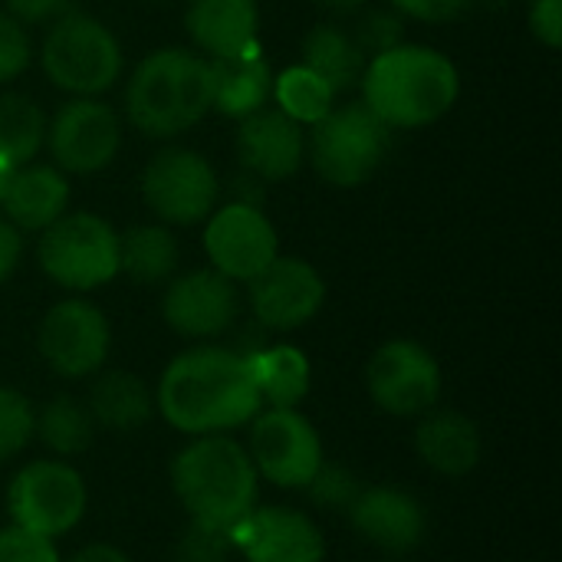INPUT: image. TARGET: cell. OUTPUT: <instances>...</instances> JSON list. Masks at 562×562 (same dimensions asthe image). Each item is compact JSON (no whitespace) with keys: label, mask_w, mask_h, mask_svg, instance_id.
<instances>
[{"label":"cell","mask_w":562,"mask_h":562,"mask_svg":"<svg viewBox=\"0 0 562 562\" xmlns=\"http://www.w3.org/2000/svg\"><path fill=\"white\" fill-rule=\"evenodd\" d=\"M356 43L366 53V59L395 49L398 43H405V30H402V13L398 10H369L359 26H356Z\"/></svg>","instance_id":"obj_32"},{"label":"cell","mask_w":562,"mask_h":562,"mask_svg":"<svg viewBox=\"0 0 562 562\" xmlns=\"http://www.w3.org/2000/svg\"><path fill=\"white\" fill-rule=\"evenodd\" d=\"M36 431V412L30 398L16 389L0 385V464L13 461Z\"/></svg>","instance_id":"obj_31"},{"label":"cell","mask_w":562,"mask_h":562,"mask_svg":"<svg viewBox=\"0 0 562 562\" xmlns=\"http://www.w3.org/2000/svg\"><path fill=\"white\" fill-rule=\"evenodd\" d=\"M250 425L254 428L247 454L257 477L283 491H306L326 464L323 441L313 422L296 408H260Z\"/></svg>","instance_id":"obj_10"},{"label":"cell","mask_w":562,"mask_h":562,"mask_svg":"<svg viewBox=\"0 0 562 562\" xmlns=\"http://www.w3.org/2000/svg\"><path fill=\"white\" fill-rule=\"evenodd\" d=\"M227 550H234L227 533L204 530V527L191 524L188 537L181 540V562H224L227 560Z\"/></svg>","instance_id":"obj_36"},{"label":"cell","mask_w":562,"mask_h":562,"mask_svg":"<svg viewBox=\"0 0 562 562\" xmlns=\"http://www.w3.org/2000/svg\"><path fill=\"white\" fill-rule=\"evenodd\" d=\"M494 3H504V0H494Z\"/></svg>","instance_id":"obj_45"},{"label":"cell","mask_w":562,"mask_h":562,"mask_svg":"<svg viewBox=\"0 0 562 562\" xmlns=\"http://www.w3.org/2000/svg\"><path fill=\"white\" fill-rule=\"evenodd\" d=\"M349 520L369 547L395 557L418 550L428 533V514L418 497L392 484L359 491L349 504Z\"/></svg>","instance_id":"obj_18"},{"label":"cell","mask_w":562,"mask_h":562,"mask_svg":"<svg viewBox=\"0 0 562 562\" xmlns=\"http://www.w3.org/2000/svg\"><path fill=\"white\" fill-rule=\"evenodd\" d=\"M250 313L270 333H293L316 319L326 303L323 273L300 257H277L250 283Z\"/></svg>","instance_id":"obj_15"},{"label":"cell","mask_w":562,"mask_h":562,"mask_svg":"<svg viewBox=\"0 0 562 562\" xmlns=\"http://www.w3.org/2000/svg\"><path fill=\"white\" fill-rule=\"evenodd\" d=\"M63 562H132L122 550L109 547V543H92V547H82L79 553H72L69 560Z\"/></svg>","instance_id":"obj_42"},{"label":"cell","mask_w":562,"mask_h":562,"mask_svg":"<svg viewBox=\"0 0 562 562\" xmlns=\"http://www.w3.org/2000/svg\"><path fill=\"white\" fill-rule=\"evenodd\" d=\"M415 448L431 471L445 477H464L481 464L484 438L468 415L451 408L445 412L431 408L428 415H422V425L415 431Z\"/></svg>","instance_id":"obj_21"},{"label":"cell","mask_w":562,"mask_h":562,"mask_svg":"<svg viewBox=\"0 0 562 562\" xmlns=\"http://www.w3.org/2000/svg\"><path fill=\"white\" fill-rule=\"evenodd\" d=\"M316 175L333 188H362L392 151V128L359 99L333 105L306 138Z\"/></svg>","instance_id":"obj_5"},{"label":"cell","mask_w":562,"mask_h":562,"mask_svg":"<svg viewBox=\"0 0 562 562\" xmlns=\"http://www.w3.org/2000/svg\"><path fill=\"white\" fill-rule=\"evenodd\" d=\"M128 122L148 138H175L211 112V63L191 49L148 53L125 86Z\"/></svg>","instance_id":"obj_4"},{"label":"cell","mask_w":562,"mask_h":562,"mask_svg":"<svg viewBox=\"0 0 562 562\" xmlns=\"http://www.w3.org/2000/svg\"><path fill=\"white\" fill-rule=\"evenodd\" d=\"M204 254L217 273L234 283H250L280 257V237L270 217L254 204L214 207L204 227Z\"/></svg>","instance_id":"obj_14"},{"label":"cell","mask_w":562,"mask_h":562,"mask_svg":"<svg viewBox=\"0 0 562 562\" xmlns=\"http://www.w3.org/2000/svg\"><path fill=\"white\" fill-rule=\"evenodd\" d=\"M300 63L306 69H313L319 79H326L336 95H342L352 86H359L369 59L349 30H342L336 23H316L306 30L303 43H300Z\"/></svg>","instance_id":"obj_25"},{"label":"cell","mask_w":562,"mask_h":562,"mask_svg":"<svg viewBox=\"0 0 562 562\" xmlns=\"http://www.w3.org/2000/svg\"><path fill=\"white\" fill-rule=\"evenodd\" d=\"M323 13H333V16H349V13H359L369 0H313Z\"/></svg>","instance_id":"obj_43"},{"label":"cell","mask_w":562,"mask_h":562,"mask_svg":"<svg viewBox=\"0 0 562 562\" xmlns=\"http://www.w3.org/2000/svg\"><path fill=\"white\" fill-rule=\"evenodd\" d=\"M13 171H16V168H10L7 161H0V201H3V194H7V188H10Z\"/></svg>","instance_id":"obj_44"},{"label":"cell","mask_w":562,"mask_h":562,"mask_svg":"<svg viewBox=\"0 0 562 562\" xmlns=\"http://www.w3.org/2000/svg\"><path fill=\"white\" fill-rule=\"evenodd\" d=\"M148 211L165 227H191L211 217L221 198L214 165L194 148H161L148 158L138 178Z\"/></svg>","instance_id":"obj_8"},{"label":"cell","mask_w":562,"mask_h":562,"mask_svg":"<svg viewBox=\"0 0 562 562\" xmlns=\"http://www.w3.org/2000/svg\"><path fill=\"white\" fill-rule=\"evenodd\" d=\"M231 201L234 204H254V207H260L263 204V181L254 178V175H247V171H240L231 181Z\"/></svg>","instance_id":"obj_41"},{"label":"cell","mask_w":562,"mask_h":562,"mask_svg":"<svg viewBox=\"0 0 562 562\" xmlns=\"http://www.w3.org/2000/svg\"><path fill=\"white\" fill-rule=\"evenodd\" d=\"M184 30L204 59H231L260 53L257 0H188Z\"/></svg>","instance_id":"obj_20"},{"label":"cell","mask_w":562,"mask_h":562,"mask_svg":"<svg viewBox=\"0 0 562 562\" xmlns=\"http://www.w3.org/2000/svg\"><path fill=\"white\" fill-rule=\"evenodd\" d=\"M171 491L194 527L231 533L257 504V471L247 448L227 435H198L171 461Z\"/></svg>","instance_id":"obj_3"},{"label":"cell","mask_w":562,"mask_h":562,"mask_svg":"<svg viewBox=\"0 0 562 562\" xmlns=\"http://www.w3.org/2000/svg\"><path fill=\"white\" fill-rule=\"evenodd\" d=\"M89 507V487L82 474L66 461H30L7 487L10 524L40 537H63L79 527Z\"/></svg>","instance_id":"obj_9"},{"label":"cell","mask_w":562,"mask_h":562,"mask_svg":"<svg viewBox=\"0 0 562 562\" xmlns=\"http://www.w3.org/2000/svg\"><path fill=\"white\" fill-rule=\"evenodd\" d=\"M86 408H89L92 422L109 431H135L138 425H145L151 418L155 392L135 372L112 369L92 382Z\"/></svg>","instance_id":"obj_26"},{"label":"cell","mask_w":562,"mask_h":562,"mask_svg":"<svg viewBox=\"0 0 562 562\" xmlns=\"http://www.w3.org/2000/svg\"><path fill=\"white\" fill-rule=\"evenodd\" d=\"M273 102L293 122L316 125L336 105V92L326 79H319L313 69L300 63L273 76Z\"/></svg>","instance_id":"obj_30"},{"label":"cell","mask_w":562,"mask_h":562,"mask_svg":"<svg viewBox=\"0 0 562 562\" xmlns=\"http://www.w3.org/2000/svg\"><path fill=\"white\" fill-rule=\"evenodd\" d=\"M237 283L217 273L214 267L175 277L161 296V316L168 329H175L184 339H217L237 323Z\"/></svg>","instance_id":"obj_16"},{"label":"cell","mask_w":562,"mask_h":562,"mask_svg":"<svg viewBox=\"0 0 562 562\" xmlns=\"http://www.w3.org/2000/svg\"><path fill=\"white\" fill-rule=\"evenodd\" d=\"M207 63H211V109L224 112L227 119H247L263 105H270L277 72L260 53L207 59Z\"/></svg>","instance_id":"obj_23"},{"label":"cell","mask_w":562,"mask_h":562,"mask_svg":"<svg viewBox=\"0 0 562 562\" xmlns=\"http://www.w3.org/2000/svg\"><path fill=\"white\" fill-rule=\"evenodd\" d=\"M231 547L247 562H323V530L300 510L263 507L231 527Z\"/></svg>","instance_id":"obj_17"},{"label":"cell","mask_w":562,"mask_h":562,"mask_svg":"<svg viewBox=\"0 0 562 562\" xmlns=\"http://www.w3.org/2000/svg\"><path fill=\"white\" fill-rule=\"evenodd\" d=\"M40 441L59 454V458H76L86 454L95 441V422L86 408V402L72 398V395H56L49 398L40 415H36V431Z\"/></svg>","instance_id":"obj_28"},{"label":"cell","mask_w":562,"mask_h":562,"mask_svg":"<svg viewBox=\"0 0 562 562\" xmlns=\"http://www.w3.org/2000/svg\"><path fill=\"white\" fill-rule=\"evenodd\" d=\"M366 389L379 412L392 418H422L441 398V366L422 342L392 339L372 352Z\"/></svg>","instance_id":"obj_11"},{"label":"cell","mask_w":562,"mask_h":562,"mask_svg":"<svg viewBox=\"0 0 562 562\" xmlns=\"http://www.w3.org/2000/svg\"><path fill=\"white\" fill-rule=\"evenodd\" d=\"M0 207L16 231H46L69 207V181L56 165L30 161L13 171Z\"/></svg>","instance_id":"obj_22"},{"label":"cell","mask_w":562,"mask_h":562,"mask_svg":"<svg viewBox=\"0 0 562 562\" xmlns=\"http://www.w3.org/2000/svg\"><path fill=\"white\" fill-rule=\"evenodd\" d=\"M178 240L165 224H138L119 234V273L132 283H168L178 270Z\"/></svg>","instance_id":"obj_27"},{"label":"cell","mask_w":562,"mask_h":562,"mask_svg":"<svg viewBox=\"0 0 562 562\" xmlns=\"http://www.w3.org/2000/svg\"><path fill=\"white\" fill-rule=\"evenodd\" d=\"M33 46L23 23H16L7 10H0V86L16 79L30 66Z\"/></svg>","instance_id":"obj_34"},{"label":"cell","mask_w":562,"mask_h":562,"mask_svg":"<svg viewBox=\"0 0 562 562\" xmlns=\"http://www.w3.org/2000/svg\"><path fill=\"white\" fill-rule=\"evenodd\" d=\"M46 145L63 175H95L122 148V119L102 99H69L46 122Z\"/></svg>","instance_id":"obj_13"},{"label":"cell","mask_w":562,"mask_h":562,"mask_svg":"<svg viewBox=\"0 0 562 562\" xmlns=\"http://www.w3.org/2000/svg\"><path fill=\"white\" fill-rule=\"evenodd\" d=\"M20 257H23V237H20V231H16L10 221L0 214V286L13 277Z\"/></svg>","instance_id":"obj_40"},{"label":"cell","mask_w":562,"mask_h":562,"mask_svg":"<svg viewBox=\"0 0 562 562\" xmlns=\"http://www.w3.org/2000/svg\"><path fill=\"white\" fill-rule=\"evenodd\" d=\"M40 359L59 379H89L95 375L112 349V326L105 313L82 300L69 296L46 310L36 329Z\"/></svg>","instance_id":"obj_12"},{"label":"cell","mask_w":562,"mask_h":562,"mask_svg":"<svg viewBox=\"0 0 562 562\" xmlns=\"http://www.w3.org/2000/svg\"><path fill=\"white\" fill-rule=\"evenodd\" d=\"M530 30L547 49H560L562 0H530Z\"/></svg>","instance_id":"obj_37"},{"label":"cell","mask_w":562,"mask_h":562,"mask_svg":"<svg viewBox=\"0 0 562 562\" xmlns=\"http://www.w3.org/2000/svg\"><path fill=\"white\" fill-rule=\"evenodd\" d=\"M260 408L247 359L221 346H194L175 356L155 389V412L191 438L244 428Z\"/></svg>","instance_id":"obj_1"},{"label":"cell","mask_w":562,"mask_h":562,"mask_svg":"<svg viewBox=\"0 0 562 562\" xmlns=\"http://www.w3.org/2000/svg\"><path fill=\"white\" fill-rule=\"evenodd\" d=\"M237 158L247 175L267 181H286L303 168L306 158V132L300 122L283 115L277 105H263L260 112L240 119L237 128Z\"/></svg>","instance_id":"obj_19"},{"label":"cell","mask_w":562,"mask_h":562,"mask_svg":"<svg viewBox=\"0 0 562 562\" xmlns=\"http://www.w3.org/2000/svg\"><path fill=\"white\" fill-rule=\"evenodd\" d=\"M362 102L389 128H425L445 119L461 95L458 66L435 46L398 43L366 63Z\"/></svg>","instance_id":"obj_2"},{"label":"cell","mask_w":562,"mask_h":562,"mask_svg":"<svg viewBox=\"0 0 562 562\" xmlns=\"http://www.w3.org/2000/svg\"><path fill=\"white\" fill-rule=\"evenodd\" d=\"M306 491H313V497L319 504H326V507H349L356 501V494H359V484H356V477L346 468L323 464Z\"/></svg>","instance_id":"obj_35"},{"label":"cell","mask_w":562,"mask_h":562,"mask_svg":"<svg viewBox=\"0 0 562 562\" xmlns=\"http://www.w3.org/2000/svg\"><path fill=\"white\" fill-rule=\"evenodd\" d=\"M389 3L412 20L445 23V20H454L458 13H464L471 0H389Z\"/></svg>","instance_id":"obj_38"},{"label":"cell","mask_w":562,"mask_h":562,"mask_svg":"<svg viewBox=\"0 0 562 562\" xmlns=\"http://www.w3.org/2000/svg\"><path fill=\"white\" fill-rule=\"evenodd\" d=\"M0 562H63L56 540L40 537L33 530H23L16 524H7L0 530Z\"/></svg>","instance_id":"obj_33"},{"label":"cell","mask_w":562,"mask_h":562,"mask_svg":"<svg viewBox=\"0 0 562 562\" xmlns=\"http://www.w3.org/2000/svg\"><path fill=\"white\" fill-rule=\"evenodd\" d=\"M43 142H46L43 109L20 92H3L0 95V161H7L10 168H23L36 158Z\"/></svg>","instance_id":"obj_29"},{"label":"cell","mask_w":562,"mask_h":562,"mask_svg":"<svg viewBox=\"0 0 562 562\" xmlns=\"http://www.w3.org/2000/svg\"><path fill=\"white\" fill-rule=\"evenodd\" d=\"M250 379L260 392V402L270 408H296L313 382V369L303 349L296 346H263L244 352Z\"/></svg>","instance_id":"obj_24"},{"label":"cell","mask_w":562,"mask_h":562,"mask_svg":"<svg viewBox=\"0 0 562 562\" xmlns=\"http://www.w3.org/2000/svg\"><path fill=\"white\" fill-rule=\"evenodd\" d=\"M3 7L16 23L36 26V23H53L56 16H63L69 10V0H3Z\"/></svg>","instance_id":"obj_39"},{"label":"cell","mask_w":562,"mask_h":562,"mask_svg":"<svg viewBox=\"0 0 562 562\" xmlns=\"http://www.w3.org/2000/svg\"><path fill=\"white\" fill-rule=\"evenodd\" d=\"M40 63L46 79L72 99H99L122 76V43L89 13H63L49 23Z\"/></svg>","instance_id":"obj_6"},{"label":"cell","mask_w":562,"mask_h":562,"mask_svg":"<svg viewBox=\"0 0 562 562\" xmlns=\"http://www.w3.org/2000/svg\"><path fill=\"white\" fill-rule=\"evenodd\" d=\"M36 260L56 286L89 293L119 277V234L105 217L72 211L40 231Z\"/></svg>","instance_id":"obj_7"}]
</instances>
